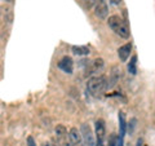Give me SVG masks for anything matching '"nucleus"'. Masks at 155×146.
Masks as SVG:
<instances>
[{"mask_svg": "<svg viewBox=\"0 0 155 146\" xmlns=\"http://www.w3.org/2000/svg\"><path fill=\"white\" fill-rule=\"evenodd\" d=\"M58 67H60L64 72H66V74H72V71H74V62H72V58L69 56H65L60 62H58Z\"/></svg>", "mask_w": 155, "mask_h": 146, "instance_id": "423d86ee", "label": "nucleus"}, {"mask_svg": "<svg viewBox=\"0 0 155 146\" xmlns=\"http://www.w3.org/2000/svg\"><path fill=\"white\" fill-rule=\"evenodd\" d=\"M93 7H94V16L96 17H98L101 19H105L107 17L109 8H107V4H106V0H96Z\"/></svg>", "mask_w": 155, "mask_h": 146, "instance_id": "39448f33", "label": "nucleus"}, {"mask_svg": "<svg viewBox=\"0 0 155 146\" xmlns=\"http://www.w3.org/2000/svg\"><path fill=\"white\" fill-rule=\"evenodd\" d=\"M119 127H120V132L119 136L124 138L125 134V129H127V121H125V115L123 113H119Z\"/></svg>", "mask_w": 155, "mask_h": 146, "instance_id": "1a4fd4ad", "label": "nucleus"}, {"mask_svg": "<svg viewBox=\"0 0 155 146\" xmlns=\"http://www.w3.org/2000/svg\"><path fill=\"white\" fill-rule=\"evenodd\" d=\"M72 52L76 56H85V55H89V48H87L84 45H74L72 47Z\"/></svg>", "mask_w": 155, "mask_h": 146, "instance_id": "9d476101", "label": "nucleus"}, {"mask_svg": "<svg viewBox=\"0 0 155 146\" xmlns=\"http://www.w3.org/2000/svg\"><path fill=\"white\" fill-rule=\"evenodd\" d=\"M69 140L71 146H83V138H81V133L76 128H71L69 132Z\"/></svg>", "mask_w": 155, "mask_h": 146, "instance_id": "0eeeda50", "label": "nucleus"}, {"mask_svg": "<svg viewBox=\"0 0 155 146\" xmlns=\"http://www.w3.org/2000/svg\"><path fill=\"white\" fill-rule=\"evenodd\" d=\"M136 146H142V140H138L137 141V145H136Z\"/></svg>", "mask_w": 155, "mask_h": 146, "instance_id": "dca6fc26", "label": "nucleus"}, {"mask_svg": "<svg viewBox=\"0 0 155 146\" xmlns=\"http://www.w3.org/2000/svg\"><path fill=\"white\" fill-rule=\"evenodd\" d=\"M102 67H104V60L102 58H97V60H94L93 62H92L91 69H92V72H94L97 70H101Z\"/></svg>", "mask_w": 155, "mask_h": 146, "instance_id": "f8f14e48", "label": "nucleus"}, {"mask_svg": "<svg viewBox=\"0 0 155 146\" xmlns=\"http://www.w3.org/2000/svg\"><path fill=\"white\" fill-rule=\"evenodd\" d=\"M87 89H88V92L92 96L94 97L101 96L107 89V79H106V76L98 75V76L91 78L88 83H87Z\"/></svg>", "mask_w": 155, "mask_h": 146, "instance_id": "f257e3e1", "label": "nucleus"}, {"mask_svg": "<svg viewBox=\"0 0 155 146\" xmlns=\"http://www.w3.org/2000/svg\"><path fill=\"white\" fill-rule=\"evenodd\" d=\"M105 134H106V127L105 121L102 119L96 120V146H104L105 142Z\"/></svg>", "mask_w": 155, "mask_h": 146, "instance_id": "20e7f679", "label": "nucleus"}, {"mask_svg": "<svg viewBox=\"0 0 155 146\" xmlns=\"http://www.w3.org/2000/svg\"><path fill=\"white\" fill-rule=\"evenodd\" d=\"M109 26L110 28L113 30L116 35H119L120 38H124V39H128L130 35V31H129V26L128 23L122 19L119 16H111L109 18Z\"/></svg>", "mask_w": 155, "mask_h": 146, "instance_id": "f03ea898", "label": "nucleus"}, {"mask_svg": "<svg viewBox=\"0 0 155 146\" xmlns=\"http://www.w3.org/2000/svg\"><path fill=\"white\" fill-rule=\"evenodd\" d=\"M111 3L113 4H115V5H118V4H120V2H122V0H110Z\"/></svg>", "mask_w": 155, "mask_h": 146, "instance_id": "2eb2a0df", "label": "nucleus"}, {"mask_svg": "<svg viewBox=\"0 0 155 146\" xmlns=\"http://www.w3.org/2000/svg\"><path fill=\"white\" fill-rule=\"evenodd\" d=\"M27 146H36L35 141H34V138H32V136H28L27 137Z\"/></svg>", "mask_w": 155, "mask_h": 146, "instance_id": "ddd939ff", "label": "nucleus"}, {"mask_svg": "<svg viewBox=\"0 0 155 146\" xmlns=\"http://www.w3.org/2000/svg\"><path fill=\"white\" fill-rule=\"evenodd\" d=\"M130 51H132V44H130V43H127V44H124V45L120 47L118 49V56L120 58V61H122V62L127 61L128 57H129Z\"/></svg>", "mask_w": 155, "mask_h": 146, "instance_id": "6e6552de", "label": "nucleus"}, {"mask_svg": "<svg viewBox=\"0 0 155 146\" xmlns=\"http://www.w3.org/2000/svg\"><path fill=\"white\" fill-rule=\"evenodd\" d=\"M57 146H58V145H57Z\"/></svg>", "mask_w": 155, "mask_h": 146, "instance_id": "a211bd4d", "label": "nucleus"}, {"mask_svg": "<svg viewBox=\"0 0 155 146\" xmlns=\"http://www.w3.org/2000/svg\"><path fill=\"white\" fill-rule=\"evenodd\" d=\"M43 146H53V145H52V144H49V142H45V144L43 145Z\"/></svg>", "mask_w": 155, "mask_h": 146, "instance_id": "f3484780", "label": "nucleus"}, {"mask_svg": "<svg viewBox=\"0 0 155 146\" xmlns=\"http://www.w3.org/2000/svg\"><path fill=\"white\" fill-rule=\"evenodd\" d=\"M136 65H137V56H133L132 58H130L129 64H128V71H129V74L134 75L136 72H137V67H136Z\"/></svg>", "mask_w": 155, "mask_h": 146, "instance_id": "9b49d317", "label": "nucleus"}, {"mask_svg": "<svg viewBox=\"0 0 155 146\" xmlns=\"http://www.w3.org/2000/svg\"><path fill=\"white\" fill-rule=\"evenodd\" d=\"M80 133H81V138H83V146H96L94 134L88 124H81Z\"/></svg>", "mask_w": 155, "mask_h": 146, "instance_id": "7ed1b4c3", "label": "nucleus"}, {"mask_svg": "<svg viewBox=\"0 0 155 146\" xmlns=\"http://www.w3.org/2000/svg\"><path fill=\"white\" fill-rule=\"evenodd\" d=\"M84 3H85V5L88 7V8H92V7L94 5L96 0H84Z\"/></svg>", "mask_w": 155, "mask_h": 146, "instance_id": "4468645a", "label": "nucleus"}]
</instances>
